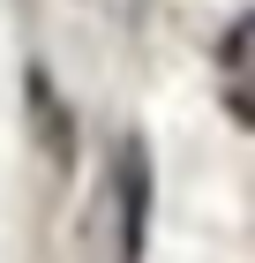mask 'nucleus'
Masks as SVG:
<instances>
[{
    "instance_id": "f03ea898",
    "label": "nucleus",
    "mask_w": 255,
    "mask_h": 263,
    "mask_svg": "<svg viewBox=\"0 0 255 263\" xmlns=\"http://www.w3.org/2000/svg\"><path fill=\"white\" fill-rule=\"evenodd\" d=\"M30 113H38L45 143H53V151H68V128H60V105H53V83H45V76H30Z\"/></svg>"
},
{
    "instance_id": "f257e3e1",
    "label": "nucleus",
    "mask_w": 255,
    "mask_h": 263,
    "mask_svg": "<svg viewBox=\"0 0 255 263\" xmlns=\"http://www.w3.org/2000/svg\"><path fill=\"white\" fill-rule=\"evenodd\" d=\"M143 226H150V158L143 143H120V263H143Z\"/></svg>"
}]
</instances>
